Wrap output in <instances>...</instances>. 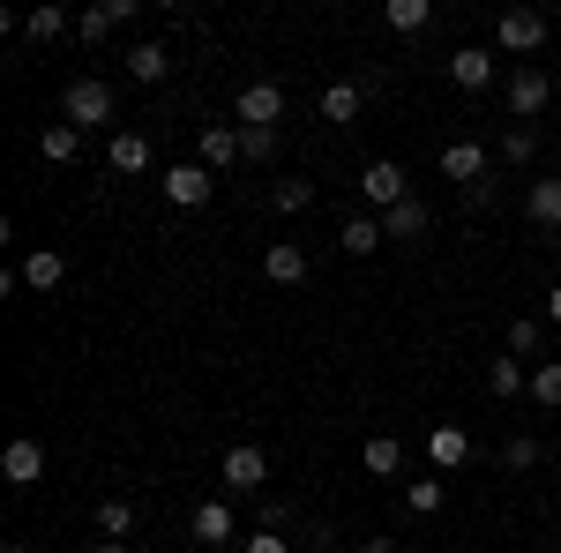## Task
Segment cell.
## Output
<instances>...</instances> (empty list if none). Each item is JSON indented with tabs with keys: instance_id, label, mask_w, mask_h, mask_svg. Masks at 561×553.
I'll use <instances>...</instances> for the list:
<instances>
[{
	"instance_id": "1",
	"label": "cell",
	"mask_w": 561,
	"mask_h": 553,
	"mask_svg": "<svg viewBox=\"0 0 561 553\" xmlns=\"http://www.w3.org/2000/svg\"><path fill=\"white\" fill-rule=\"evenodd\" d=\"M113 113H121V97H113L105 76H76L68 97H60V120H68V128H83V135H105V128H113Z\"/></svg>"
},
{
	"instance_id": "2",
	"label": "cell",
	"mask_w": 561,
	"mask_h": 553,
	"mask_svg": "<svg viewBox=\"0 0 561 553\" xmlns=\"http://www.w3.org/2000/svg\"><path fill=\"white\" fill-rule=\"evenodd\" d=\"M539 45H547V15L539 8H502L494 15V53H524L531 60Z\"/></svg>"
},
{
	"instance_id": "3",
	"label": "cell",
	"mask_w": 561,
	"mask_h": 553,
	"mask_svg": "<svg viewBox=\"0 0 561 553\" xmlns=\"http://www.w3.org/2000/svg\"><path fill=\"white\" fill-rule=\"evenodd\" d=\"M217 195V172L203 165V158H187V165H165V203L173 210H203Z\"/></svg>"
},
{
	"instance_id": "4",
	"label": "cell",
	"mask_w": 561,
	"mask_h": 553,
	"mask_svg": "<svg viewBox=\"0 0 561 553\" xmlns=\"http://www.w3.org/2000/svg\"><path fill=\"white\" fill-rule=\"evenodd\" d=\"M232 120L240 128H277L285 120V83H248L232 97Z\"/></svg>"
},
{
	"instance_id": "5",
	"label": "cell",
	"mask_w": 561,
	"mask_h": 553,
	"mask_svg": "<svg viewBox=\"0 0 561 553\" xmlns=\"http://www.w3.org/2000/svg\"><path fill=\"white\" fill-rule=\"evenodd\" d=\"M262 479H270V457L255 441H232L225 449V494H262Z\"/></svg>"
},
{
	"instance_id": "6",
	"label": "cell",
	"mask_w": 561,
	"mask_h": 553,
	"mask_svg": "<svg viewBox=\"0 0 561 553\" xmlns=\"http://www.w3.org/2000/svg\"><path fill=\"white\" fill-rule=\"evenodd\" d=\"M359 195H367V203H375V210H397V203H404V195H412V187H404V165H389V158H375V165L359 172Z\"/></svg>"
},
{
	"instance_id": "7",
	"label": "cell",
	"mask_w": 561,
	"mask_h": 553,
	"mask_svg": "<svg viewBox=\"0 0 561 553\" xmlns=\"http://www.w3.org/2000/svg\"><path fill=\"white\" fill-rule=\"evenodd\" d=\"M0 479H8V486H38L45 479V441H8V449H0Z\"/></svg>"
},
{
	"instance_id": "8",
	"label": "cell",
	"mask_w": 561,
	"mask_h": 553,
	"mask_svg": "<svg viewBox=\"0 0 561 553\" xmlns=\"http://www.w3.org/2000/svg\"><path fill=\"white\" fill-rule=\"evenodd\" d=\"M187 531H195V546H225V539H240V523H232V502H195Z\"/></svg>"
},
{
	"instance_id": "9",
	"label": "cell",
	"mask_w": 561,
	"mask_h": 553,
	"mask_svg": "<svg viewBox=\"0 0 561 553\" xmlns=\"http://www.w3.org/2000/svg\"><path fill=\"white\" fill-rule=\"evenodd\" d=\"M547 97H554V76H539V68H517V76H510V113H517V120L547 113Z\"/></svg>"
},
{
	"instance_id": "10",
	"label": "cell",
	"mask_w": 561,
	"mask_h": 553,
	"mask_svg": "<svg viewBox=\"0 0 561 553\" xmlns=\"http://www.w3.org/2000/svg\"><path fill=\"white\" fill-rule=\"evenodd\" d=\"M449 83L457 90H486L494 83V53H486V45H457V53H449Z\"/></svg>"
},
{
	"instance_id": "11",
	"label": "cell",
	"mask_w": 561,
	"mask_h": 553,
	"mask_svg": "<svg viewBox=\"0 0 561 553\" xmlns=\"http://www.w3.org/2000/svg\"><path fill=\"white\" fill-rule=\"evenodd\" d=\"M262 277H270V285H307V247H300V240H270Z\"/></svg>"
},
{
	"instance_id": "12",
	"label": "cell",
	"mask_w": 561,
	"mask_h": 553,
	"mask_svg": "<svg viewBox=\"0 0 561 553\" xmlns=\"http://www.w3.org/2000/svg\"><path fill=\"white\" fill-rule=\"evenodd\" d=\"M442 172H449L457 187H465V180L479 187V172H486V142H472V135H465V142H449V150H442Z\"/></svg>"
},
{
	"instance_id": "13",
	"label": "cell",
	"mask_w": 561,
	"mask_h": 553,
	"mask_svg": "<svg viewBox=\"0 0 561 553\" xmlns=\"http://www.w3.org/2000/svg\"><path fill=\"white\" fill-rule=\"evenodd\" d=\"M60 277H68V255L60 247H38V255L23 262V285L31 292H60Z\"/></svg>"
},
{
	"instance_id": "14",
	"label": "cell",
	"mask_w": 561,
	"mask_h": 553,
	"mask_svg": "<svg viewBox=\"0 0 561 553\" xmlns=\"http://www.w3.org/2000/svg\"><path fill=\"white\" fill-rule=\"evenodd\" d=\"M524 210H531V224L561 232V180H531V187H524Z\"/></svg>"
},
{
	"instance_id": "15",
	"label": "cell",
	"mask_w": 561,
	"mask_h": 553,
	"mask_svg": "<svg viewBox=\"0 0 561 553\" xmlns=\"http://www.w3.org/2000/svg\"><path fill=\"white\" fill-rule=\"evenodd\" d=\"M105 165H113V172H142V165H150V135L121 128L113 142H105Z\"/></svg>"
},
{
	"instance_id": "16",
	"label": "cell",
	"mask_w": 561,
	"mask_h": 553,
	"mask_svg": "<svg viewBox=\"0 0 561 553\" xmlns=\"http://www.w3.org/2000/svg\"><path fill=\"white\" fill-rule=\"evenodd\" d=\"M382 23L397 31V38H420V31L434 23V0H389V8H382Z\"/></svg>"
},
{
	"instance_id": "17",
	"label": "cell",
	"mask_w": 561,
	"mask_h": 553,
	"mask_svg": "<svg viewBox=\"0 0 561 553\" xmlns=\"http://www.w3.org/2000/svg\"><path fill=\"white\" fill-rule=\"evenodd\" d=\"M128 76H135V83H165V76H173V53H165L158 38H142L128 53Z\"/></svg>"
},
{
	"instance_id": "18",
	"label": "cell",
	"mask_w": 561,
	"mask_h": 553,
	"mask_svg": "<svg viewBox=\"0 0 561 553\" xmlns=\"http://www.w3.org/2000/svg\"><path fill=\"white\" fill-rule=\"evenodd\" d=\"M195 158H203L210 172H225L232 158H240V128H203L195 135Z\"/></svg>"
},
{
	"instance_id": "19",
	"label": "cell",
	"mask_w": 561,
	"mask_h": 553,
	"mask_svg": "<svg viewBox=\"0 0 561 553\" xmlns=\"http://www.w3.org/2000/svg\"><path fill=\"white\" fill-rule=\"evenodd\" d=\"M420 232H427V203H420V195H404V203L382 217V240H420Z\"/></svg>"
},
{
	"instance_id": "20",
	"label": "cell",
	"mask_w": 561,
	"mask_h": 553,
	"mask_svg": "<svg viewBox=\"0 0 561 553\" xmlns=\"http://www.w3.org/2000/svg\"><path fill=\"white\" fill-rule=\"evenodd\" d=\"M128 15H135L128 0H98V8H83V15H76V31H83V38H105V31H121Z\"/></svg>"
},
{
	"instance_id": "21",
	"label": "cell",
	"mask_w": 561,
	"mask_h": 553,
	"mask_svg": "<svg viewBox=\"0 0 561 553\" xmlns=\"http://www.w3.org/2000/svg\"><path fill=\"white\" fill-rule=\"evenodd\" d=\"M427 457H434L442 471H457L465 457H472V441H465V426H434V434H427Z\"/></svg>"
},
{
	"instance_id": "22",
	"label": "cell",
	"mask_w": 561,
	"mask_h": 553,
	"mask_svg": "<svg viewBox=\"0 0 561 553\" xmlns=\"http://www.w3.org/2000/svg\"><path fill=\"white\" fill-rule=\"evenodd\" d=\"M337 247H345V255H375V247H382V217H345Z\"/></svg>"
},
{
	"instance_id": "23",
	"label": "cell",
	"mask_w": 561,
	"mask_h": 553,
	"mask_svg": "<svg viewBox=\"0 0 561 553\" xmlns=\"http://www.w3.org/2000/svg\"><path fill=\"white\" fill-rule=\"evenodd\" d=\"M128 531H135V502L105 494V502H98V539H128Z\"/></svg>"
},
{
	"instance_id": "24",
	"label": "cell",
	"mask_w": 561,
	"mask_h": 553,
	"mask_svg": "<svg viewBox=\"0 0 561 553\" xmlns=\"http://www.w3.org/2000/svg\"><path fill=\"white\" fill-rule=\"evenodd\" d=\"M486 389H494V396H524V389H531L517 352H510V359H486Z\"/></svg>"
},
{
	"instance_id": "25",
	"label": "cell",
	"mask_w": 561,
	"mask_h": 553,
	"mask_svg": "<svg viewBox=\"0 0 561 553\" xmlns=\"http://www.w3.org/2000/svg\"><path fill=\"white\" fill-rule=\"evenodd\" d=\"M367 471H375V479H397V471H404V441H397V434H375V441H367Z\"/></svg>"
},
{
	"instance_id": "26",
	"label": "cell",
	"mask_w": 561,
	"mask_h": 553,
	"mask_svg": "<svg viewBox=\"0 0 561 553\" xmlns=\"http://www.w3.org/2000/svg\"><path fill=\"white\" fill-rule=\"evenodd\" d=\"M322 120H337V128L359 120V83H330L322 90Z\"/></svg>"
},
{
	"instance_id": "27",
	"label": "cell",
	"mask_w": 561,
	"mask_h": 553,
	"mask_svg": "<svg viewBox=\"0 0 561 553\" xmlns=\"http://www.w3.org/2000/svg\"><path fill=\"white\" fill-rule=\"evenodd\" d=\"M531 404L561 412V359H539V367H531Z\"/></svg>"
},
{
	"instance_id": "28",
	"label": "cell",
	"mask_w": 561,
	"mask_h": 553,
	"mask_svg": "<svg viewBox=\"0 0 561 553\" xmlns=\"http://www.w3.org/2000/svg\"><path fill=\"white\" fill-rule=\"evenodd\" d=\"M76 150H83V128H68V120H53V128H45V165H68Z\"/></svg>"
},
{
	"instance_id": "29",
	"label": "cell",
	"mask_w": 561,
	"mask_h": 553,
	"mask_svg": "<svg viewBox=\"0 0 561 553\" xmlns=\"http://www.w3.org/2000/svg\"><path fill=\"white\" fill-rule=\"evenodd\" d=\"M539 337H547V314H517V322H510V352H517V359H531Z\"/></svg>"
},
{
	"instance_id": "30",
	"label": "cell",
	"mask_w": 561,
	"mask_h": 553,
	"mask_svg": "<svg viewBox=\"0 0 561 553\" xmlns=\"http://www.w3.org/2000/svg\"><path fill=\"white\" fill-rule=\"evenodd\" d=\"M15 31H31V38H60V31H68V15H60V8H31V15H15Z\"/></svg>"
},
{
	"instance_id": "31",
	"label": "cell",
	"mask_w": 561,
	"mask_h": 553,
	"mask_svg": "<svg viewBox=\"0 0 561 553\" xmlns=\"http://www.w3.org/2000/svg\"><path fill=\"white\" fill-rule=\"evenodd\" d=\"M270 203H277L285 217H300L307 203H314V187H307V180H277V187H270Z\"/></svg>"
},
{
	"instance_id": "32",
	"label": "cell",
	"mask_w": 561,
	"mask_h": 553,
	"mask_svg": "<svg viewBox=\"0 0 561 553\" xmlns=\"http://www.w3.org/2000/svg\"><path fill=\"white\" fill-rule=\"evenodd\" d=\"M494 150H502L510 165H531V158H539V135H531V128H510L502 142H494Z\"/></svg>"
},
{
	"instance_id": "33",
	"label": "cell",
	"mask_w": 561,
	"mask_h": 553,
	"mask_svg": "<svg viewBox=\"0 0 561 553\" xmlns=\"http://www.w3.org/2000/svg\"><path fill=\"white\" fill-rule=\"evenodd\" d=\"M404 509L434 516V509H442V479H412V486H404Z\"/></svg>"
},
{
	"instance_id": "34",
	"label": "cell",
	"mask_w": 561,
	"mask_h": 553,
	"mask_svg": "<svg viewBox=\"0 0 561 553\" xmlns=\"http://www.w3.org/2000/svg\"><path fill=\"white\" fill-rule=\"evenodd\" d=\"M502 464H510V471H531V464H539V441H531V434H517V441L502 449Z\"/></svg>"
},
{
	"instance_id": "35",
	"label": "cell",
	"mask_w": 561,
	"mask_h": 553,
	"mask_svg": "<svg viewBox=\"0 0 561 553\" xmlns=\"http://www.w3.org/2000/svg\"><path fill=\"white\" fill-rule=\"evenodd\" d=\"M277 150V128H240V158H270Z\"/></svg>"
},
{
	"instance_id": "36",
	"label": "cell",
	"mask_w": 561,
	"mask_h": 553,
	"mask_svg": "<svg viewBox=\"0 0 561 553\" xmlns=\"http://www.w3.org/2000/svg\"><path fill=\"white\" fill-rule=\"evenodd\" d=\"M240 553H293V539H285V531H255Z\"/></svg>"
},
{
	"instance_id": "37",
	"label": "cell",
	"mask_w": 561,
	"mask_h": 553,
	"mask_svg": "<svg viewBox=\"0 0 561 553\" xmlns=\"http://www.w3.org/2000/svg\"><path fill=\"white\" fill-rule=\"evenodd\" d=\"M90 553H128V539H98V546H90Z\"/></svg>"
},
{
	"instance_id": "38",
	"label": "cell",
	"mask_w": 561,
	"mask_h": 553,
	"mask_svg": "<svg viewBox=\"0 0 561 553\" xmlns=\"http://www.w3.org/2000/svg\"><path fill=\"white\" fill-rule=\"evenodd\" d=\"M547 322H561V285H554V292H547Z\"/></svg>"
},
{
	"instance_id": "39",
	"label": "cell",
	"mask_w": 561,
	"mask_h": 553,
	"mask_svg": "<svg viewBox=\"0 0 561 553\" xmlns=\"http://www.w3.org/2000/svg\"><path fill=\"white\" fill-rule=\"evenodd\" d=\"M359 553H397V546H389V539H367V546H359Z\"/></svg>"
},
{
	"instance_id": "40",
	"label": "cell",
	"mask_w": 561,
	"mask_h": 553,
	"mask_svg": "<svg viewBox=\"0 0 561 553\" xmlns=\"http://www.w3.org/2000/svg\"><path fill=\"white\" fill-rule=\"evenodd\" d=\"M531 553H547V546H531Z\"/></svg>"
}]
</instances>
